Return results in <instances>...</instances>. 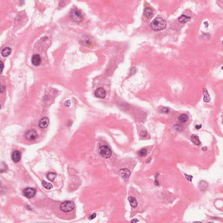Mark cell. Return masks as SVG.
Instances as JSON below:
<instances>
[{"label": "cell", "instance_id": "cell-1", "mask_svg": "<svg viewBox=\"0 0 223 223\" xmlns=\"http://www.w3.org/2000/svg\"><path fill=\"white\" fill-rule=\"evenodd\" d=\"M166 21L163 18L156 17L150 23V26L154 31H159L164 29L166 26Z\"/></svg>", "mask_w": 223, "mask_h": 223}, {"label": "cell", "instance_id": "cell-2", "mask_svg": "<svg viewBox=\"0 0 223 223\" xmlns=\"http://www.w3.org/2000/svg\"><path fill=\"white\" fill-rule=\"evenodd\" d=\"M70 17L72 21L76 22H80L83 20L82 11L77 8H73L70 13Z\"/></svg>", "mask_w": 223, "mask_h": 223}, {"label": "cell", "instance_id": "cell-3", "mask_svg": "<svg viewBox=\"0 0 223 223\" xmlns=\"http://www.w3.org/2000/svg\"><path fill=\"white\" fill-rule=\"evenodd\" d=\"M75 205L72 201H65L61 203L60 209L63 212L68 213L71 212L74 209Z\"/></svg>", "mask_w": 223, "mask_h": 223}, {"label": "cell", "instance_id": "cell-4", "mask_svg": "<svg viewBox=\"0 0 223 223\" xmlns=\"http://www.w3.org/2000/svg\"><path fill=\"white\" fill-rule=\"evenodd\" d=\"M98 152L100 156L105 158H109L112 155L111 149L106 145L100 146L98 149Z\"/></svg>", "mask_w": 223, "mask_h": 223}, {"label": "cell", "instance_id": "cell-5", "mask_svg": "<svg viewBox=\"0 0 223 223\" xmlns=\"http://www.w3.org/2000/svg\"><path fill=\"white\" fill-rule=\"evenodd\" d=\"M36 193V191L35 189L27 187L23 191V195L28 198H31L35 196Z\"/></svg>", "mask_w": 223, "mask_h": 223}, {"label": "cell", "instance_id": "cell-6", "mask_svg": "<svg viewBox=\"0 0 223 223\" xmlns=\"http://www.w3.org/2000/svg\"><path fill=\"white\" fill-rule=\"evenodd\" d=\"M26 139L29 141L34 140L37 137V132L34 130H30L26 132L25 135Z\"/></svg>", "mask_w": 223, "mask_h": 223}, {"label": "cell", "instance_id": "cell-7", "mask_svg": "<svg viewBox=\"0 0 223 223\" xmlns=\"http://www.w3.org/2000/svg\"><path fill=\"white\" fill-rule=\"evenodd\" d=\"M119 175L121 176L122 178L124 179L125 181L129 179V176H130L131 173L128 169H122L119 171Z\"/></svg>", "mask_w": 223, "mask_h": 223}, {"label": "cell", "instance_id": "cell-8", "mask_svg": "<svg viewBox=\"0 0 223 223\" xmlns=\"http://www.w3.org/2000/svg\"><path fill=\"white\" fill-rule=\"evenodd\" d=\"M95 95L97 98L104 99L106 97V93L103 88H99L95 91Z\"/></svg>", "mask_w": 223, "mask_h": 223}, {"label": "cell", "instance_id": "cell-9", "mask_svg": "<svg viewBox=\"0 0 223 223\" xmlns=\"http://www.w3.org/2000/svg\"><path fill=\"white\" fill-rule=\"evenodd\" d=\"M11 158L13 161L15 163H17L21 159V154L20 151L16 150L13 152L11 155Z\"/></svg>", "mask_w": 223, "mask_h": 223}, {"label": "cell", "instance_id": "cell-10", "mask_svg": "<svg viewBox=\"0 0 223 223\" xmlns=\"http://www.w3.org/2000/svg\"><path fill=\"white\" fill-rule=\"evenodd\" d=\"M49 120L48 117H44L40 120L39 122V126L42 129H45L48 126Z\"/></svg>", "mask_w": 223, "mask_h": 223}, {"label": "cell", "instance_id": "cell-11", "mask_svg": "<svg viewBox=\"0 0 223 223\" xmlns=\"http://www.w3.org/2000/svg\"><path fill=\"white\" fill-rule=\"evenodd\" d=\"M32 64L34 65L35 66H38L41 63V60L40 55L38 54H35L32 57Z\"/></svg>", "mask_w": 223, "mask_h": 223}, {"label": "cell", "instance_id": "cell-12", "mask_svg": "<svg viewBox=\"0 0 223 223\" xmlns=\"http://www.w3.org/2000/svg\"><path fill=\"white\" fill-rule=\"evenodd\" d=\"M191 19V17H189L184 15H183L179 17L178 21L179 22L181 23L182 24H185L189 21Z\"/></svg>", "mask_w": 223, "mask_h": 223}, {"label": "cell", "instance_id": "cell-13", "mask_svg": "<svg viewBox=\"0 0 223 223\" xmlns=\"http://www.w3.org/2000/svg\"><path fill=\"white\" fill-rule=\"evenodd\" d=\"M128 201H129V203L132 207L134 208H136L137 207L138 205V202L136 198L132 196H129L128 197Z\"/></svg>", "mask_w": 223, "mask_h": 223}, {"label": "cell", "instance_id": "cell-14", "mask_svg": "<svg viewBox=\"0 0 223 223\" xmlns=\"http://www.w3.org/2000/svg\"><path fill=\"white\" fill-rule=\"evenodd\" d=\"M191 140L193 143L199 146L201 144V142L198 136L195 134H193L191 136Z\"/></svg>", "mask_w": 223, "mask_h": 223}, {"label": "cell", "instance_id": "cell-15", "mask_svg": "<svg viewBox=\"0 0 223 223\" xmlns=\"http://www.w3.org/2000/svg\"><path fill=\"white\" fill-rule=\"evenodd\" d=\"M203 94L204 96L203 101L206 102H208L211 100V97L210 95L209 94L208 91L206 89H204L203 90Z\"/></svg>", "mask_w": 223, "mask_h": 223}, {"label": "cell", "instance_id": "cell-16", "mask_svg": "<svg viewBox=\"0 0 223 223\" xmlns=\"http://www.w3.org/2000/svg\"><path fill=\"white\" fill-rule=\"evenodd\" d=\"M11 50L9 47H6L3 49L1 52V55L3 57H7L10 55Z\"/></svg>", "mask_w": 223, "mask_h": 223}, {"label": "cell", "instance_id": "cell-17", "mask_svg": "<svg viewBox=\"0 0 223 223\" xmlns=\"http://www.w3.org/2000/svg\"><path fill=\"white\" fill-rule=\"evenodd\" d=\"M153 13V10L150 8H146L143 11V15L146 17H149Z\"/></svg>", "mask_w": 223, "mask_h": 223}, {"label": "cell", "instance_id": "cell-18", "mask_svg": "<svg viewBox=\"0 0 223 223\" xmlns=\"http://www.w3.org/2000/svg\"><path fill=\"white\" fill-rule=\"evenodd\" d=\"M56 174L53 173V172H50L47 175L48 179L50 181H54L56 177Z\"/></svg>", "mask_w": 223, "mask_h": 223}, {"label": "cell", "instance_id": "cell-19", "mask_svg": "<svg viewBox=\"0 0 223 223\" xmlns=\"http://www.w3.org/2000/svg\"><path fill=\"white\" fill-rule=\"evenodd\" d=\"M188 117L186 114H183L181 115V116L179 117V119L180 121L182 122H185L188 121Z\"/></svg>", "mask_w": 223, "mask_h": 223}, {"label": "cell", "instance_id": "cell-20", "mask_svg": "<svg viewBox=\"0 0 223 223\" xmlns=\"http://www.w3.org/2000/svg\"><path fill=\"white\" fill-rule=\"evenodd\" d=\"M42 184L45 188L47 189L48 190H50L53 187L52 184L51 183H49L45 181H42Z\"/></svg>", "mask_w": 223, "mask_h": 223}, {"label": "cell", "instance_id": "cell-21", "mask_svg": "<svg viewBox=\"0 0 223 223\" xmlns=\"http://www.w3.org/2000/svg\"><path fill=\"white\" fill-rule=\"evenodd\" d=\"M147 154V151L146 149H141L138 152V155L139 156H141V157L146 156Z\"/></svg>", "mask_w": 223, "mask_h": 223}, {"label": "cell", "instance_id": "cell-22", "mask_svg": "<svg viewBox=\"0 0 223 223\" xmlns=\"http://www.w3.org/2000/svg\"><path fill=\"white\" fill-rule=\"evenodd\" d=\"M140 136H141V137H143V138H144V137H146V136H148V133H147V132L145 130H143L140 133Z\"/></svg>", "mask_w": 223, "mask_h": 223}, {"label": "cell", "instance_id": "cell-23", "mask_svg": "<svg viewBox=\"0 0 223 223\" xmlns=\"http://www.w3.org/2000/svg\"><path fill=\"white\" fill-rule=\"evenodd\" d=\"M184 175L186 177V179L188 180L189 181H190V182H191L192 181V178L193 177V176H191V175H187L186 174H185Z\"/></svg>", "mask_w": 223, "mask_h": 223}, {"label": "cell", "instance_id": "cell-24", "mask_svg": "<svg viewBox=\"0 0 223 223\" xmlns=\"http://www.w3.org/2000/svg\"><path fill=\"white\" fill-rule=\"evenodd\" d=\"M161 112L164 113H167L169 112V109L168 108H164V109H162Z\"/></svg>", "mask_w": 223, "mask_h": 223}, {"label": "cell", "instance_id": "cell-25", "mask_svg": "<svg viewBox=\"0 0 223 223\" xmlns=\"http://www.w3.org/2000/svg\"><path fill=\"white\" fill-rule=\"evenodd\" d=\"M96 213H93L91 215L89 216V219L90 220H93L94 218H96Z\"/></svg>", "mask_w": 223, "mask_h": 223}, {"label": "cell", "instance_id": "cell-26", "mask_svg": "<svg viewBox=\"0 0 223 223\" xmlns=\"http://www.w3.org/2000/svg\"><path fill=\"white\" fill-rule=\"evenodd\" d=\"M0 73H1L2 72L3 70L4 69V64L3 62L0 61Z\"/></svg>", "mask_w": 223, "mask_h": 223}, {"label": "cell", "instance_id": "cell-27", "mask_svg": "<svg viewBox=\"0 0 223 223\" xmlns=\"http://www.w3.org/2000/svg\"><path fill=\"white\" fill-rule=\"evenodd\" d=\"M202 127V125L201 124H200V125H196V126H195V128L196 129L198 130V129H201Z\"/></svg>", "mask_w": 223, "mask_h": 223}, {"label": "cell", "instance_id": "cell-28", "mask_svg": "<svg viewBox=\"0 0 223 223\" xmlns=\"http://www.w3.org/2000/svg\"><path fill=\"white\" fill-rule=\"evenodd\" d=\"M65 105L66 106H69L70 105V100H67L66 102H65Z\"/></svg>", "mask_w": 223, "mask_h": 223}, {"label": "cell", "instance_id": "cell-29", "mask_svg": "<svg viewBox=\"0 0 223 223\" xmlns=\"http://www.w3.org/2000/svg\"><path fill=\"white\" fill-rule=\"evenodd\" d=\"M139 221H138L137 219H136V218H134L131 221V223H136V222H139Z\"/></svg>", "mask_w": 223, "mask_h": 223}, {"label": "cell", "instance_id": "cell-30", "mask_svg": "<svg viewBox=\"0 0 223 223\" xmlns=\"http://www.w3.org/2000/svg\"><path fill=\"white\" fill-rule=\"evenodd\" d=\"M175 128H176V129L177 130H178V131L181 130V127H180V126H179V125H177V126H176V127H175Z\"/></svg>", "mask_w": 223, "mask_h": 223}, {"label": "cell", "instance_id": "cell-31", "mask_svg": "<svg viewBox=\"0 0 223 223\" xmlns=\"http://www.w3.org/2000/svg\"><path fill=\"white\" fill-rule=\"evenodd\" d=\"M202 150L204 151H207V148L206 147H203L202 148Z\"/></svg>", "mask_w": 223, "mask_h": 223}, {"label": "cell", "instance_id": "cell-32", "mask_svg": "<svg viewBox=\"0 0 223 223\" xmlns=\"http://www.w3.org/2000/svg\"><path fill=\"white\" fill-rule=\"evenodd\" d=\"M196 222H197V223H201V222H200V221H195V222H194L193 223H196Z\"/></svg>", "mask_w": 223, "mask_h": 223}]
</instances>
